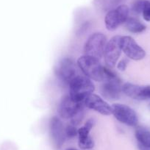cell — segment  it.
Instances as JSON below:
<instances>
[{"instance_id":"obj_1","label":"cell","mask_w":150,"mask_h":150,"mask_svg":"<svg viewBox=\"0 0 150 150\" xmlns=\"http://www.w3.org/2000/svg\"><path fill=\"white\" fill-rule=\"evenodd\" d=\"M95 87L87 77L78 75L69 83V96L76 102H83L93 93Z\"/></svg>"},{"instance_id":"obj_15","label":"cell","mask_w":150,"mask_h":150,"mask_svg":"<svg viewBox=\"0 0 150 150\" xmlns=\"http://www.w3.org/2000/svg\"><path fill=\"white\" fill-rule=\"evenodd\" d=\"M122 91L127 96L135 99V100H144L145 97L144 96V87L132 84L130 83H127L122 86Z\"/></svg>"},{"instance_id":"obj_3","label":"cell","mask_w":150,"mask_h":150,"mask_svg":"<svg viewBox=\"0 0 150 150\" xmlns=\"http://www.w3.org/2000/svg\"><path fill=\"white\" fill-rule=\"evenodd\" d=\"M106 44V37L102 33H96L91 35L85 44V55L99 60L104 55Z\"/></svg>"},{"instance_id":"obj_22","label":"cell","mask_w":150,"mask_h":150,"mask_svg":"<svg viewBox=\"0 0 150 150\" xmlns=\"http://www.w3.org/2000/svg\"><path fill=\"white\" fill-rule=\"evenodd\" d=\"M144 96L145 99H150V86L144 87Z\"/></svg>"},{"instance_id":"obj_4","label":"cell","mask_w":150,"mask_h":150,"mask_svg":"<svg viewBox=\"0 0 150 150\" xmlns=\"http://www.w3.org/2000/svg\"><path fill=\"white\" fill-rule=\"evenodd\" d=\"M129 9L126 5H120L108 12L105 18V27L108 30H116L121 24H125L129 17Z\"/></svg>"},{"instance_id":"obj_19","label":"cell","mask_w":150,"mask_h":150,"mask_svg":"<svg viewBox=\"0 0 150 150\" xmlns=\"http://www.w3.org/2000/svg\"><path fill=\"white\" fill-rule=\"evenodd\" d=\"M65 132H66V136L69 138H74L78 134V130L76 129V126L73 125H68L65 129Z\"/></svg>"},{"instance_id":"obj_6","label":"cell","mask_w":150,"mask_h":150,"mask_svg":"<svg viewBox=\"0 0 150 150\" xmlns=\"http://www.w3.org/2000/svg\"><path fill=\"white\" fill-rule=\"evenodd\" d=\"M121 38L122 36L116 35L107 42L103 56L108 67H114L120 57L122 52L121 47Z\"/></svg>"},{"instance_id":"obj_7","label":"cell","mask_w":150,"mask_h":150,"mask_svg":"<svg viewBox=\"0 0 150 150\" xmlns=\"http://www.w3.org/2000/svg\"><path fill=\"white\" fill-rule=\"evenodd\" d=\"M55 73L57 77L69 84L73 79L78 76L77 66L72 59L66 57L57 63L55 68Z\"/></svg>"},{"instance_id":"obj_18","label":"cell","mask_w":150,"mask_h":150,"mask_svg":"<svg viewBox=\"0 0 150 150\" xmlns=\"http://www.w3.org/2000/svg\"><path fill=\"white\" fill-rule=\"evenodd\" d=\"M121 1L122 0H102L101 2H102L103 7L105 8V9L110 11V10H112V8H116V5L119 3H120Z\"/></svg>"},{"instance_id":"obj_21","label":"cell","mask_w":150,"mask_h":150,"mask_svg":"<svg viewBox=\"0 0 150 150\" xmlns=\"http://www.w3.org/2000/svg\"><path fill=\"white\" fill-rule=\"evenodd\" d=\"M127 64H128L127 60L126 59H122V60H120V61L118 63L117 69H119V71H125V69H127Z\"/></svg>"},{"instance_id":"obj_11","label":"cell","mask_w":150,"mask_h":150,"mask_svg":"<svg viewBox=\"0 0 150 150\" xmlns=\"http://www.w3.org/2000/svg\"><path fill=\"white\" fill-rule=\"evenodd\" d=\"M85 107L93 110L104 116H110L112 113V106L105 102L98 95L92 93L88 96L83 102Z\"/></svg>"},{"instance_id":"obj_10","label":"cell","mask_w":150,"mask_h":150,"mask_svg":"<svg viewBox=\"0 0 150 150\" xmlns=\"http://www.w3.org/2000/svg\"><path fill=\"white\" fill-rule=\"evenodd\" d=\"M101 88V92L104 97L108 99H118L120 97L122 92V86L121 85L120 80L116 75L111 78L107 79Z\"/></svg>"},{"instance_id":"obj_24","label":"cell","mask_w":150,"mask_h":150,"mask_svg":"<svg viewBox=\"0 0 150 150\" xmlns=\"http://www.w3.org/2000/svg\"><path fill=\"white\" fill-rule=\"evenodd\" d=\"M149 109H150V104H149Z\"/></svg>"},{"instance_id":"obj_17","label":"cell","mask_w":150,"mask_h":150,"mask_svg":"<svg viewBox=\"0 0 150 150\" xmlns=\"http://www.w3.org/2000/svg\"><path fill=\"white\" fill-rule=\"evenodd\" d=\"M149 0H135L132 3L131 11L135 15H138L143 13L145 7L148 4Z\"/></svg>"},{"instance_id":"obj_12","label":"cell","mask_w":150,"mask_h":150,"mask_svg":"<svg viewBox=\"0 0 150 150\" xmlns=\"http://www.w3.org/2000/svg\"><path fill=\"white\" fill-rule=\"evenodd\" d=\"M94 125V121L88 119L84 126L78 129V144L82 149H91L94 146L93 140L90 135V132Z\"/></svg>"},{"instance_id":"obj_20","label":"cell","mask_w":150,"mask_h":150,"mask_svg":"<svg viewBox=\"0 0 150 150\" xmlns=\"http://www.w3.org/2000/svg\"><path fill=\"white\" fill-rule=\"evenodd\" d=\"M142 14L144 20H146V21H150V1H149L148 4L143 11Z\"/></svg>"},{"instance_id":"obj_9","label":"cell","mask_w":150,"mask_h":150,"mask_svg":"<svg viewBox=\"0 0 150 150\" xmlns=\"http://www.w3.org/2000/svg\"><path fill=\"white\" fill-rule=\"evenodd\" d=\"M85 107L83 102H76L69 96H66L61 99L59 105V114L65 119H71L79 111Z\"/></svg>"},{"instance_id":"obj_8","label":"cell","mask_w":150,"mask_h":150,"mask_svg":"<svg viewBox=\"0 0 150 150\" xmlns=\"http://www.w3.org/2000/svg\"><path fill=\"white\" fill-rule=\"evenodd\" d=\"M121 47L122 52L129 59L141 60L146 56V52L144 49L141 48L130 36H122Z\"/></svg>"},{"instance_id":"obj_16","label":"cell","mask_w":150,"mask_h":150,"mask_svg":"<svg viewBox=\"0 0 150 150\" xmlns=\"http://www.w3.org/2000/svg\"><path fill=\"white\" fill-rule=\"evenodd\" d=\"M127 30L132 33H140L146 30V26L135 18H128L125 23Z\"/></svg>"},{"instance_id":"obj_2","label":"cell","mask_w":150,"mask_h":150,"mask_svg":"<svg viewBox=\"0 0 150 150\" xmlns=\"http://www.w3.org/2000/svg\"><path fill=\"white\" fill-rule=\"evenodd\" d=\"M77 66L86 77L90 80L96 82L105 80V67L102 66L98 59L87 55L82 56L77 60Z\"/></svg>"},{"instance_id":"obj_5","label":"cell","mask_w":150,"mask_h":150,"mask_svg":"<svg viewBox=\"0 0 150 150\" xmlns=\"http://www.w3.org/2000/svg\"><path fill=\"white\" fill-rule=\"evenodd\" d=\"M112 114L122 124L129 127H135L138 125V116L130 107L123 104H114L112 105Z\"/></svg>"},{"instance_id":"obj_14","label":"cell","mask_w":150,"mask_h":150,"mask_svg":"<svg viewBox=\"0 0 150 150\" xmlns=\"http://www.w3.org/2000/svg\"><path fill=\"white\" fill-rule=\"evenodd\" d=\"M135 135L139 150H150V130L143 127H138Z\"/></svg>"},{"instance_id":"obj_23","label":"cell","mask_w":150,"mask_h":150,"mask_svg":"<svg viewBox=\"0 0 150 150\" xmlns=\"http://www.w3.org/2000/svg\"><path fill=\"white\" fill-rule=\"evenodd\" d=\"M67 150H77V149H73V148H70V149H68Z\"/></svg>"},{"instance_id":"obj_13","label":"cell","mask_w":150,"mask_h":150,"mask_svg":"<svg viewBox=\"0 0 150 150\" xmlns=\"http://www.w3.org/2000/svg\"><path fill=\"white\" fill-rule=\"evenodd\" d=\"M50 129L54 144L57 147H60L63 144L66 138V132L63 127V122L59 118L53 117L50 120Z\"/></svg>"}]
</instances>
